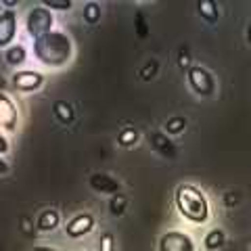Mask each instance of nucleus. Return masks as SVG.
<instances>
[{
	"label": "nucleus",
	"instance_id": "29",
	"mask_svg": "<svg viewBox=\"0 0 251 251\" xmlns=\"http://www.w3.org/2000/svg\"><path fill=\"white\" fill-rule=\"evenodd\" d=\"M247 38H249V44H251V25H249V31H247Z\"/></svg>",
	"mask_w": 251,
	"mask_h": 251
},
{
	"label": "nucleus",
	"instance_id": "6",
	"mask_svg": "<svg viewBox=\"0 0 251 251\" xmlns=\"http://www.w3.org/2000/svg\"><path fill=\"white\" fill-rule=\"evenodd\" d=\"M17 34V13L6 9L0 13V49H9Z\"/></svg>",
	"mask_w": 251,
	"mask_h": 251
},
{
	"label": "nucleus",
	"instance_id": "15",
	"mask_svg": "<svg viewBox=\"0 0 251 251\" xmlns=\"http://www.w3.org/2000/svg\"><path fill=\"white\" fill-rule=\"evenodd\" d=\"M197 6H199V15L207 23H216L218 21V9H216V4L211 2V0H201Z\"/></svg>",
	"mask_w": 251,
	"mask_h": 251
},
{
	"label": "nucleus",
	"instance_id": "12",
	"mask_svg": "<svg viewBox=\"0 0 251 251\" xmlns=\"http://www.w3.org/2000/svg\"><path fill=\"white\" fill-rule=\"evenodd\" d=\"M149 140H151V145L163 157H168V159H174L176 157V149H174V145L170 143V138L166 134H161V132H153V134H149Z\"/></svg>",
	"mask_w": 251,
	"mask_h": 251
},
{
	"label": "nucleus",
	"instance_id": "3",
	"mask_svg": "<svg viewBox=\"0 0 251 251\" xmlns=\"http://www.w3.org/2000/svg\"><path fill=\"white\" fill-rule=\"evenodd\" d=\"M52 23H54V17L52 13L49 9H44V6H34L29 13H27V34L34 38V40H38V38H42L46 34H50L52 31Z\"/></svg>",
	"mask_w": 251,
	"mask_h": 251
},
{
	"label": "nucleus",
	"instance_id": "10",
	"mask_svg": "<svg viewBox=\"0 0 251 251\" xmlns=\"http://www.w3.org/2000/svg\"><path fill=\"white\" fill-rule=\"evenodd\" d=\"M90 186H92V191H97L100 195H111V197L120 193V182L109 174H92Z\"/></svg>",
	"mask_w": 251,
	"mask_h": 251
},
{
	"label": "nucleus",
	"instance_id": "5",
	"mask_svg": "<svg viewBox=\"0 0 251 251\" xmlns=\"http://www.w3.org/2000/svg\"><path fill=\"white\" fill-rule=\"evenodd\" d=\"M159 251H195V243L186 232L170 230L159 239Z\"/></svg>",
	"mask_w": 251,
	"mask_h": 251
},
{
	"label": "nucleus",
	"instance_id": "2",
	"mask_svg": "<svg viewBox=\"0 0 251 251\" xmlns=\"http://www.w3.org/2000/svg\"><path fill=\"white\" fill-rule=\"evenodd\" d=\"M176 207L180 216L193 224H205L209 218V203L205 193L195 184H180L176 188Z\"/></svg>",
	"mask_w": 251,
	"mask_h": 251
},
{
	"label": "nucleus",
	"instance_id": "8",
	"mask_svg": "<svg viewBox=\"0 0 251 251\" xmlns=\"http://www.w3.org/2000/svg\"><path fill=\"white\" fill-rule=\"evenodd\" d=\"M94 228V218L90 214H77L65 224V234L72 239H80Z\"/></svg>",
	"mask_w": 251,
	"mask_h": 251
},
{
	"label": "nucleus",
	"instance_id": "9",
	"mask_svg": "<svg viewBox=\"0 0 251 251\" xmlns=\"http://www.w3.org/2000/svg\"><path fill=\"white\" fill-rule=\"evenodd\" d=\"M17 120H19L17 107L4 92H0V128L15 130L17 128Z\"/></svg>",
	"mask_w": 251,
	"mask_h": 251
},
{
	"label": "nucleus",
	"instance_id": "17",
	"mask_svg": "<svg viewBox=\"0 0 251 251\" xmlns=\"http://www.w3.org/2000/svg\"><path fill=\"white\" fill-rule=\"evenodd\" d=\"M222 243H224V232L218 230V228H214V230L207 232V237H205V241H203V245H205V249L211 251V249L222 247Z\"/></svg>",
	"mask_w": 251,
	"mask_h": 251
},
{
	"label": "nucleus",
	"instance_id": "19",
	"mask_svg": "<svg viewBox=\"0 0 251 251\" xmlns=\"http://www.w3.org/2000/svg\"><path fill=\"white\" fill-rule=\"evenodd\" d=\"M109 209H111L113 216H122L124 209H126V197L122 193H117L111 197V201H109Z\"/></svg>",
	"mask_w": 251,
	"mask_h": 251
},
{
	"label": "nucleus",
	"instance_id": "7",
	"mask_svg": "<svg viewBox=\"0 0 251 251\" xmlns=\"http://www.w3.org/2000/svg\"><path fill=\"white\" fill-rule=\"evenodd\" d=\"M44 84V75L34 69H23L13 75V86L21 92H34Z\"/></svg>",
	"mask_w": 251,
	"mask_h": 251
},
{
	"label": "nucleus",
	"instance_id": "21",
	"mask_svg": "<svg viewBox=\"0 0 251 251\" xmlns=\"http://www.w3.org/2000/svg\"><path fill=\"white\" fill-rule=\"evenodd\" d=\"M184 126H186L184 117H172V120H168V124H166V130L170 134H178V132L184 130Z\"/></svg>",
	"mask_w": 251,
	"mask_h": 251
},
{
	"label": "nucleus",
	"instance_id": "1",
	"mask_svg": "<svg viewBox=\"0 0 251 251\" xmlns=\"http://www.w3.org/2000/svg\"><path fill=\"white\" fill-rule=\"evenodd\" d=\"M34 54L46 67H63L72 61L74 42L63 31H50L34 40Z\"/></svg>",
	"mask_w": 251,
	"mask_h": 251
},
{
	"label": "nucleus",
	"instance_id": "24",
	"mask_svg": "<svg viewBox=\"0 0 251 251\" xmlns=\"http://www.w3.org/2000/svg\"><path fill=\"white\" fill-rule=\"evenodd\" d=\"M9 153V140H6V136L0 132V157Z\"/></svg>",
	"mask_w": 251,
	"mask_h": 251
},
{
	"label": "nucleus",
	"instance_id": "30",
	"mask_svg": "<svg viewBox=\"0 0 251 251\" xmlns=\"http://www.w3.org/2000/svg\"><path fill=\"white\" fill-rule=\"evenodd\" d=\"M2 86H4V80H2V77H0V88H2Z\"/></svg>",
	"mask_w": 251,
	"mask_h": 251
},
{
	"label": "nucleus",
	"instance_id": "13",
	"mask_svg": "<svg viewBox=\"0 0 251 251\" xmlns=\"http://www.w3.org/2000/svg\"><path fill=\"white\" fill-rule=\"evenodd\" d=\"M25 57H27V50L23 44H15V46H9L4 52V59L9 63L11 67H17V65H23L25 63Z\"/></svg>",
	"mask_w": 251,
	"mask_h": 251
},
{
	"label": "nucleus",
	"instance_id": "27",
	"mask_svg": "<svg viewBox=\"0 0 251 251\" xmlns=\"http://www.w3.org/2000/svg\"><path fill=\"white\" fill-rule=\"evenodd\" d=\"M31 251H57V249H50V247H42V245H38V247H34Z\"/></svg>",
	"mask_w": 251,
	"mask_h": 251
},
{
	"label": "nucleus",
	"instance_id": "23",
	"mask_svg": "<svg viewBox=\"0 0 251 251\" xmlns=\"http://www.w3.org/2000/svg\"><path fill=\"white\" fill-rule=\"evenodd\" d=\"M155 69H157V63H149V65L143 69V77H145V80H151L153 74H155Z\"/></svg>",
	"mask_w": 251,
	"mask_h": 251
},
{
	"label": "nucleus",
	"instance_id": "4",
	"mask_svg": "<svg viewBox=\"0 0 251 251\" xmlns=\"http://www.w3.org/2000/svg\"><path fill=\"white\" fill-rule=\"evenodd\" d=\"M188 84H191V88L197 94H201V97H211V94L216 92L214 77H211V74L201 65H195V67L188 69Z\"/></svg>",
	"mask_w": 251,
	"mask_h": 251
},
{
	"label": "nucleus",
	"instance_id": "25",
	"mask_svg": "<svg viewBox=\"0 0 251 251\" xmlns=\"http://www.w3.org/2000/svg\"><path fill=\"white\" fill-rule=\"evenodd\" d=\"M136 19H138V34H140V36H147V27H145L143 15H136Z\"/></svg>",
	"mask_w": 251,
	"mask_h": 251
},
{
	"label": "nucleus",
	"instance_id": "26",
	"mask_svg": "<svg viewBox=\"0 0 251 251\" xmlns=\"http://www.w3.org/2000/svg\"><path fill=\"white\" fill-rule=\"evenodd\" d=\"M6 172H9V163H6V161L2 159V157H0V176L6 174Z\"/></svg>",
	"mask_w": 251,
	"mask_h": 251
},
{
	"label": "nucleus",
	"instance_id": "18",
	"mask_svg": "<svg viewBox=\"0 0 251 251\" xmlns=\"http://www.w3.org/2000/svg\"><path fill=\"white\" fill-rule=\"evenodd\" d=\"M84 19H86V23H90V25L99 23V19H100V6L97 2H88L84 6Z\"/></svg>",
	"mask_w": 251,
	"mask_h": 251
},
{
	"label": "nucleus",
	"instance_id": "28",
	"mask_svg": "<svg viewBox=\"0 0 251 251\" xmlns=\"http://www.w3.org/2000/svg\"><path fill=\"white\" fill-rule=\"evenodd\" d=\"M180 65L186 67L188 65V57H186V52H182V59H180Z\"/></svg>",
	"mask_w": 251,
	"mask_h": 251
},
{
	"label": "nucleus",
	"instance_id": "20",
	"mask_svg": "<svg viewBox=\"0 0 251 251\" xmlns=\"http://www.w3.org/2000/svg\"><path fill=\"white\" fill-rule=\"evenodd\" d=\"M42 6L49 11H69L74 6V2L72 0H44Z\"/></svg>",
	"mask_w": 251,
	"mask_h": 251
},
{
	"label": "nucleus",
	"instance_id": "16",
	"mask_svg": "<svg viewBox=\"0 0 251 251\" xmlns=\"http://www.w3.org/2000/svg\"><path fill=\"white\" fill-rule=\"evenodd\" d=\"M117 143H120L122 147H134L136 143H138V132L134 130V128H124L122 132H120V136H117Z\"/></svg>",
	"mask_w": 251,
	"mask_h": 251
},
{
	"label": "nucleus",
	"instance_id": "22",
	"mask_svg": "<svg viewBox=\"0 0 251 251\" xmlns=\"http://www.w3.org/2000/svg\"><path fill=\"white\" fill-rule=\"evenodd\" d=\"M100 251H115V243H113V234L105 232L100 237Z\"/></svg>",
	"mask_w": 251,
	"mask_h": 251
},
{
	"label": "nucleus",
	"instance_id": "11",
	"mask_svg": "<svg viewBox=\"0 0 251 251\" xmlns=\"http://www.w3.org/2000/svg\"><path fill=\"white\" fill-rule=\"evenodd\" d=\"M59 222H61V216H59L57 209H44L42 214L38 216L36 226L40 232H52L59 226Z\"/></svg>",
	"mask_w": 251,
	"mask_h": 251
},
{
	"label": "nucleus",
	"instance_id": "14",
	"mask_svg": "<svg viewBox=\"0 0 251 251\" xmlns=\"http://www.w3.org/2000/svg\"><path fill=\"white\" fill-rule=\"evenodd\" d=\"M52 111L57 115V120L61 124H69L74 122V107L67 103V100H57V103L52 105Z\"/></svg>",
	"mask_w": 251,
	"mask_h": 251
}]
</instances>
